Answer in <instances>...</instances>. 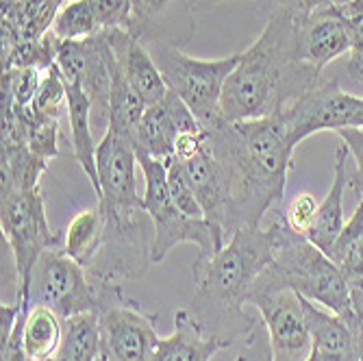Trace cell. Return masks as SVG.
<instances>
[{
	"label": "cell",
	"instance_id": "cell-1",
	"mask_svg": "<svg viewBox=\"0 0 363 361\" xmlns=\"http://www.w3.org/2000/svg\"><path fill=\"white\" fill-rule=\"evenodd\" d=\"M296 235L283 218L268 226H244L211 252L194 261V316L205 331L233 344L246 338L261 322L248 311V291L266 270L274 255Z\"/></svg>",
	"mask_w": 363,
	"mask_h": 361
},
{
	"label": "cell",
	"instance_id": "cell-2",
	"mask_svg": "<svg viewBox=\"0 0 363 361\" xmlns=\"http://www.w3.org/2000/svg\"><path fill=\"white\" fill-rule=\"evenodd\" d=\"M322 74L303 61L298 20L277 7L226 79L222 118L228 122L274 118L303 98Z\"/></svg>",
	"mask_w": 363,
	"mask_h": 361
},
{
	"label": "cell",
	"instance_id": "cell-3",
	"mask_svg": "<svg viewBox=\"0 0 363 361\" xmlns=\"http://www.w3.org/2000/svg\"><path fill=\"white\" fill-rule=\"evenodd\" d=\"M209 144L228 179L230 203L226 238L261 220L285 194L294 146L277 118L228 122L205 128Z\"/></svg>",
	"mask_w": 363,
	"mask_h": 361
},
{
	"label": "cell",
	"instance_id": "cell-4",
	"mask_svg": "<svg viewBox=\"0 0 363 361\" xmlns=\"http://www.w3.org/2000/svg\"><path fill=\"white\" fill-rule=\"evenodd\" d=\"M261 279L291 287L303 299L344 318L354 316L346 274L331 257L303 235H296L274 255L272 264L261 272Z\"/></svg>",
	"mask_w": 363,
	"mask_h": 361
},
{
	"label": "cell",
	"instance_id": "cell-5",
	"mask_svg": "<svg viewBox=\"0 0 363 361\" xmlns=\"http://www.w3.org/2000/svg\"><path fill=\"white\" fill-rule=\"evenodd\" d=\"M0 199V228L13 257L16 301L30 309V283L38 261L48 248L61 246L63 235L48 224L42 187L3 189Z\"/></svg>",
	"mask_w": 363,
	"mask_h": 361
},
{
	"label": "cell",
	"instance_id": "cell-6",
	"mask_svg": "<svg viewBox=\"0 0 363 361\" xmlns=\"http://www.w3.org/2000/svg\"><path fill=\"white\" fill-rule=\"evenodd\" d=\"M146 48L157 61L168 89L191 109L198 122L211 128L224 120L220 107L222 91L240 61V52L222 59H196L185 55L183 48L161 42H148Z\"/></svg>",
	"mask_w": 363,
	"mask_h": 361
},
{
	"label": "cell",
	"instance_id": "cell-7",
	"mask_svg": "<svg viewBox=\"0 0 363 361\" xmlns=\"http://www.w3.org/2000/svg\"><path fill=\"white\" fill-rule=\"evenodd\" d=\"M140 168L146 181L144 211L152 222V248L150 261L161 264L179 244H196L201 255L218 250L216 231L205 218L185 216L170 196L168 187V163L146 155H138Z\"/></svg>",
	"mask_w": 363,
	"mask_h": 361
},
{
	"label": "cell",
	"instance_id": "cell-8",
	"mask_svg": "<svg viewBox=\"0 0 363 361\" xmlns=\"http://www.w3.org/2000/svg\"><path fill=\"white\" fill-rule=\"evenodd\" d=\"M363 96L348 94L340 87L337 77H324L291 107L274 116L285 130L287 142L296 148L320 130L361 128Z\"/></svg>",
	"mask_w": 363,
	"mask_h": 361
},
{
	"label": "cell",
	"instance_id": "cell-9",
	"mask_svg": "<svg viewBox=\"0 0 363 361\" xmlns=\"http://www.w3.org/2000/svg\"><path fill=\"white\" fill-rule=\"evenodd\" d=\"M248 307L259 311L274 361H305L309 357L311 333L298 291L259 277L248 291Z\"/></svg>",
	"mask_w": 363,
	"mask_h": 361
},
{
	"label": "cell",
	"instance_id": "cell-10",
	"mask_svg": "<svg viewBox=\"0 0 363 361\" xmlns=\"http://www.w3.org/2000/svg\"><path fill=\"white\" fill-rule=\"evenodd\" d=\"M157 313L128 301L122 287L101 291V355L111 361H152L159 346Z\"/></svg>",
	"mask_w": 363,
	"mask_h": 361
},
{
	"label": "cell",
	"instance_id": "cell-11",
	"mask_svg": "<svg viewBox=\"0 0 363 361\" xmlns=\"http://www.w3.org/2000/svg\"><path fill=\"white\" fill-rule=\"evenodd\" d=\"M35 305H48L63 320L79 313H89L101 309V294L85 266L65 255L61 246L48 248L35 266L30 283V299Z\"/></svg>",
	"mask_w": 363,
	"mask_h": 361
},
{
	"label": "cell",
	"instance_id": "cell-12",
	"mask_svg": "<svg viewBox=\"0 0 363 361\" xmlns=\"http://www.w3.org/2000/svg\"><path fill=\"white\" fill-rule=\"evenodd\" d=\"M57 65L68 83L81 85L91 101L94 128L107 130L109 124V96H111V68L109 44L105 33L89 40L61 42L57 52Z\"/></svg>",
	"mask_w": 363,
	"mask_h": 361
},
{
	"label": "cell",
	"instance_id": "cell-13",
	"mask_svg": "<svg viewBox=\"0 0 363 361\" xmlns=\"http://www.w3.org/2000/svg\"><path fill=\"white\" fill-rule=\"evenodd\" d=\"M140 166L135 144L128 138L105 130L96 148L98 207L105 213H126L144 209V196L138 191L135 168Z\"/></svg>",
	"mask_w": 363,
	"mask_h": 361
},
{
	"label": "cell",
	"instance_id": "cell-14",
	"mask_svg": "<svg viewBox=\"0 0 363 361\" xmlns=\"http://www.w3.org/2000/svg\"><path fill=\"white\" fill-rule=\"evenodd\" d=\"M203 128L205 126L198 122L191 109L174 91L168 89V94L159 103L146 107L135 133V150L138 155L170 161L174 157L177 140L183 133H194V130Z\"/></svg>",
	"mask_w": 363,
	"mask_h": 361
},
{
	"label": "cell",
	"instance_id": "cell-15",
	"mask_svg": "<svg viewBox=\"0 0 363 361\" xmlns=\"http://www.w3.org/2000/svg\"><path fill=\"white\" fill-rule=\"evenodd\" d=\"M196 28L191 0H130L128 33L140 42H161L177 48L189 44Z\"/></svg>",
	"mask_w": 363,
	"mask_h": 361
},
{
	"label": "cell",
	"instance_id": "cell-16",
	"mask_svg": "<svg viewBox=\"0 0 363 361\" xmlns=\"http://www.w3.org/2000/svg\"><path fill=\"white\" fill-rule=\"evenodd\" d=\"M177 159V157H174ZM187 172V179L196 191V199L203 207L205 220L216 231L218 250L226 244V220H228V203H230V187L222 163L211 150L209 133L191 157L179 159Z\"/></svg>",
	"mask_w": 363,
	"mask_h": 361
},
{
	"label": "cell",
	"instance_id": "cell-17",
	"mask_svg": "<svg viewBox=\"0 0 363 361\" xmlns=\"http://www.w3.org/2000/svg\"><path fill=\"white\" fill-rule=\"evenodd\" d=\"M303 61L324 72L326 65L350 52V33L337 5L324 7L298 20Z\"/></svg>",
	"mask_w": 363,
	"mask_h": 361
},
{
	"label": "cell",
	"instance_id": "cell-18",
	"mask_svg": "<svg viewBox=\"0 0 363 361\" xmlns=\"http://www.w3.org/2000/svg\"><path fill=\"white\" fill-rule=\"evenodd\" d=\"M105 38L122 74L126 77L130 87L140 94L146 107L159 103L168 94V85L163 81V74L146 44H142L135 35H130L126 28H109L105 30Z\"/></svg>",
	"mask_w": 363,
	"mask_h": 361
},
{
	"label": "cell",
	"instance_id": "cell-19",
	"mask_svg": "<svg viewBox=\"0 0 363 361\" xmlns=\"http://www.w3.org/2000/svg\"><path fill=\"white\" fill-rule=\"evenodd\" d=\"M230 346L233 344L205 331L189 309H179L172 333L159 340L152 361H211L220 350Z\"/></svg>",
	"mask_w": 363,
	"mask_h": 361
},
{
	"label": "cell",
	"instance_id": "cell-20",
	"mask_svg": "<svg viewBox=\"0 0 363 361\" xmlns=\"http://www.w3.org/2000/svg\"><path fill=\"white\" fill-rule=\"evenodd\" d=\"M350 150L348 146L342 142L335 150V170H333V183L331 189L326 191V196L322 199L313 226L309 228L307 240L318 246L320 250H324L326 255L331 252V248L335 246L337 238L344 231V194L348 191V179H350Z\"/></svg>",
	"mask_w": 363,
	"mask_h": 361
},
{
	"label": "cell",
	"instance_id": "cell-21",
	"mask_svg": "<svg viewBox=\"0 0 363 361\" xmlns=\"http://www.w3.org/2000/svg\"><path fill=\"white\" fill-rule=\"evenodd\" d=\"M303 305L311 333V348L324 355H333L342 361H352L359 355L352 322L340 313L322 309L307 299H303Z\"/></svg>",
	"mask_w": 363,
	"mask_h": 361
},
{
	"label": "cell",
	"instance_id": "cell-22",
	"mask_svg": "<svg viewBox=\"0 0 363 361\" xmlns=\"http://www.w3.org/2000/svg\"><path fill=\"white\" fill-rule=\"evenodd\" d=\"M68 89V120H70V140L74 159L89 179L94 194L98 196V168H96V140H94V120H91V101L77 83L65 81Z\"/></svg>",
	"mask_w": 363,
	"mask_h": 361
},
{
	"label": "cell",
	"instance_id": "cell-23",
	"mask_svg": "<svg viewBox=\"0 0 363 361\" xmlns=\"http://www.w3.org/2000/svg\"><path fill=\"white\" fill-rule=\"evenodd\" d=\"M105 33V30H103ZM109 68H111V96H109V130L128 138L135 144L138 126L144 118L146 103L140 98V94L130 87L126 77L122 74L120 65L109 48Z\"/></svg>",
	"mask_w": 363,
	"mask_h": 361
},
{
	"label": "cell",
	"instance_id": "cell-24",
	"mask_svg": "<svg viewBox=\"0 0 363 361\" xmlns=\"http://www.w3.org/2000/svg\"><path fill=\"white\" fill-rule=\"evenodd\" d=\"M65 320L48 305L30 307L22 329V346L30 361H46L57 352L63 340Z\"/></svg>",
	"mask_w": 363,
	"mask_h": 361
},
{
	"label": "cell",
	"instance_id": "cell-25",
	"mask_svg": "<svg viewBox=\"0 0 363 361\" xmlns=\"http://www.w3.org/2000/svg\"><path fill=\"white\" fill-rule=\"evenodd\" d=\"M61 248L65 255L77 259L81 266H89L105 240V216L101 207L79 211L61 233Z\"/></svg>",
	"mask_w": 363,
	"mask_h": 361
},
{
	"label": "cell",
	"instance_id": "cell-26",
	"mask_svg": "<svg viewBox=\"0 0 363 361\" xmlns=\"http://www.w3.org/2000/svg\"><path fill=\"white\" fill-rule=\"evenodd\" d=\"M101 357V320L96 311L65 318L63 340L46 361H96Z\"/></svg>",
	"mask_w": 363,
	"mask_h": 361
},
{
	"label": "cell",
	"instance_id": "cell-27",
	"mask_svg": "<svg viewBox=\"0 0 363 361\" xmlns=\"http://www.w3.org/2000/svg\"><path fill=\"white\" fill-rule=\"evenodd\" d=\"M61 42H79L89 40L103 33V20L98 11L96 0H65L59 7L52 28Z\"/></svg>",
	"mask_w": 363,
	"mask_h": 361
},
{
	"label": "cell",
	"instance_id": "cell-28",
	"mask_svg": "<svg viewBox=\"0 0 363 361\" xmlns=\"http://www.w3.org/2000/svg\"><path fill=\"white\" fill-rule=\"evenodd\" d=\"M46 168L48 161L28 146H3V189H35Z\"/></svg>",
	"mask_w": 363,
	"mask_h": 361
},
{
	"label": "cell",
	"instance_id": "cell-29",
	"mask_svg": "<svg viewBox=\"0 0 363 361\" xmlns=\"http://www.w3.org/2000/svg\"><path fill=\"white\" fill-rule=\"evenodd\" d=\"M328 257L346 274L348 283L363 281V228L354 220L346 222L342 235L337 238Z\"/></svg>",
	"mask_w": 363,
	"mask_h": 361
},
{
	"label": "cell",
	"instance_id": "cell-30",
	"mask_svg": "<svg viewBox=\"0 0 363 361\" xmlns=\"http://www.w3.org/2000/svg\"><path fill=\"white\" fill-rule=\"evenodd\" d=\"M337 7L350 33V52L346 59V72L363 89V0H348V3H342Z\"/></svg>",
	"mask_w": 363,
	"mask_h": 361
},
{
	"label": "cell",
	"instance_id": "cell-31",
	"mask_svg": "<svg viewBox=\"0 0 363 361\" xmlns=\"http://www.w3.org/2000/svg\"><path fill=\"white\" fill-rule=\"evenodd\" d=\"M63 105H68V89H65V79L59 70V65H50L48 70H44L40 89L35 101H33V111L59 118V109Z\"/></svg>",
	"mask_w": 363,
	"mask_h": 361
},
{
	"label": "cell",
	"instance_id": "cell-32",
	"mask_svg": "<svg viewBox=\"0 0 363 361\" xmlns=\"http://www.w3.org/2000/svg\"><path fill=\"white\" fill-rule=\"evenodd\" d=\"M166 163H168V187H170V196H172V201L177 203V207L189 218H205L203 207L196 199V191H194L189 179H187L183 163L179 159H174V157L170 161H166Z\"/></svg>",
	"mask_w": 363,
	"mask_h": 361
},
{
	"label": "cell",
	"instance_id": "cell-33",
	"mask_svg": "<svg viewBox=\"0 0 363 361\" xmlns=\"http://www.w3.org/2000/svg\"><path fill=\"white\" fill-rule=\"evenodd\" d=\"M318 207H320V203L315 201V196H313V194H298V196H294V199L287 203L283 220H285L287 226L294 228V231L298 233V235L307 238L309 228L313 226Z\"/></svg>",
	"mask_w": 363,
	"mask_h": 361
},
{
	"label": "cell",
	"instance_id": "cell-34",
	"mask_svg": "<svg viewBox=\"0 0 363 361\" xmlns=\"http://www.w3.org/2000/svg\"><path fill=\"white\" fill-rule=\"evenodd\" d=\"M337 135L348 146L354 159V170L350 172L348 189L363 199V128H342Z\"/></svg>",
	"mask_w": 363,
	"mask_h": 361
},
{
	"label": "cell",
	"instance_id": "cell-35",
	"mask_svg": "<svg viewBox=\"0 0 363 361\" xmlns=\"http://www.w3.org/2000/svg\"><path fill=\"white\" fill-rule=\"evenodd\" d=\"M259 324L244 338V346H242V350H240L235 361H274L268 333H266V329L261 331Z\"/></svg>",
	"mask_w": 363,
	"mask_h": 361
},
{
	"label": "cell",
	"instance_id": "cell-36",
	"mask_svg": "<svg viewBox=\"0 0 363 361\" xmlns=\"http://www.w3.org/2000/svg\"><path fill=\"white\" fill-rule=\"evenodd\" d=\"M268 3H274L279 9H285L296 20H305L318 9L335 5V0H268Z\"/></svg>",
	"mask_w": 363,
	"mask_h": 361
},
{
	"label": "cell",
	"instance_id": "cell-37",
	"mask_svg": "<svg viewBox=\"0 0 363 361\" xmlns=\"http://www.w3.org/2000/svg\"><path fill=\"white\" fill-rule=\"evenodd\" d=\"M305 361H342V359H337V357H333V355H324V352L311 348V352H309V357H307Z\"/></svg>",
	"mask_w": 363,
	"mask_h": 361
},
{
	"label": "cell",
	"instance_id": "cell-38",
	"mask_svg": "<svg viewBox=\"0 0 363 361\" xmlns=\"http://www.w3.org/2000/svg\"><path fill=\"white\" fill-rule=\"evenodd\" d=\"M350 220H354V222L363 228V199L359 201V205H357V209H354V213H352Z\"/></svg>",
	"mask_w": 363,
	"mask_h": 361
},
{
	"label": "cell",
	"instance_id": "cell-39",
	"mask_svg": "<svg viewBox=\"0 0 363 361\" xmlns=\"http://www.w3.org/2000/svg\"><path fill=\"white\" fill-rule=\"evenodd\" d=\"M194 3V7L198 9V7H213V5H218V3H224V0H191Z\"/></svg>",
	"mask_w": 363,
	"mask_h": 361
},
{
	"label": "cell",
	"instance_id": "cell-40",
	"mask_svg": "<svg viewBox=\"0 0 363 361\" xmlns=\"http://www.w3.org/2000/svg\"><path fill=\"white\" fill-rule=\"evenodd\" d=\"M96 361H111V359H107V357H105V355H101V357H98V359H96Z\"/></svg>",
	"mask_w": 363,
	"mask_h": 361
},
{
	"label": "cell",
	"instance_id": "cell-41",
	"mask_svg": "<svg viewBox=\"0 0 363 361\" xmlns=\"http://www.w3.org/2000/svg\"><path fill=\"white\" fill-rule=\"evenodd\" d=\"M63 3H65V0H59V5H63Z\"/></svg>",
	"mask_w": 363,
	"mask_h": 361
}]
</instances>
